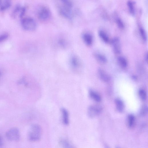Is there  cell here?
Segmentation results:
<instances>
[{"mask_svg":"<svg viewBox=\"0 0 148 148\" xmlns=\"http://www.w3.org/2000/svg\"><path fill=\"white\" fill-rule=\"evenodd\" d=\"M42 135V129L40 126L37 124L32 125L28 133V138L32 141H37L41 138Z\"/></svg>","mask_w":148,"mask_h":148,"instance_id":"6da1fadb","label":"cell"},{"mask_svg":"<svg viewBox=\"0 0 148 148\" xmlns=\"http://www.w3.org/2000/svg\"><path fill=\"white\" fill-rule=\"evenodd\" d=\"M21 25L23 28L27 31H34L37 27L36 22L31 18L27 17L23 19L21 21Z\"/></svg>","mask_w":148,"mask_h":148,"instance_id":"7a4b0ae2","label":"cell"},{"mask_svg":"<svg viewBox=\"0 0 148 148\" xmlns=\"http://www.w3.org/2000/svg\"><path fill=\"white\" fill-rule=\"evenodd\" d=\"M7 139L10 141H17L20 139V133L19 129L13 128L8 131L6 133Z\"/></svg>","mask_w":148,"mask_h":148,"instance_id":"3957f363","label":"cell"},{"mask_svg":"<svg viewBox=\"0 0 148 148\" xmlns=\"http://www.w3.org/2000/svg\"><path fill=\"white\" fill-rule=\"evenodd\" d=\"M102 107L99 105L90 106L87 110L88 116L90 118H94L100 114L102 112Z\"/></svg>","mask_w":148,"mask_h":148,"instance_id":"277c9868","label":"cell"},{"mask_svg":"<svg viewBox=\"0 0 148 148\" xmlns=\"http://www.w3.org/2000/svg\"><path fill=\"white\" fill-rule=\"evenodd\" d=\"M114 52L117 54H119L121 52V49L120 45V41L118 37L114 38L111 41Z\"/></svg>","mask_w":148,"mask_h":148,"instance_id":"5b68a950","label":"cell"},{"mask_svg":"<svg viewBox=\"0 0 148 148\" xmlns=\"http://www.w3.org/2000/svg\"><path fill=\"white\" fill-rule=\"evenodd\" d=\"M50 16V11L45 8H42L38 12V17L42 21H45L47 20Z\"/></svg>","mask_w":148,"mask_h":148,"instance_id":"8992f818","label":"cell"},{"mask_svg":"<svg viewBox=\"0 0 148 148\" xmlns=\"http://www.w3.org/2000/svg\"><path fill=\"white\" fill-rule=\"evenodd\" d=\"M98 75L100 79L104 82H107L111 79V77L104 70L99 69L97 70Z\"/></svg>","mask_w":148,"mask_h":148,"instance_id":"52a82bcc","label":"cell"},{"mask_svg":"<svg viewBox=\"0 0 148 148\" xmlns=\"http://www.w3.org/2000/svg\"><path fill=\"white\" fill-rule=\"evenodd\" d=\"M25 11V8L24 7L18 6L15 8L13 11V17H16L18 16L19 17L21 18L24 14Z\"/></svg>","mask_w":148,"mask_h":148,"instance_id":"ba28073f","label":"cell"},{"mask_svg":"<svg viewBox=\"0 0 148 148\" xmlns=\"http://www.w3.org/2000/svg\"><path fill=\"white\" fill-rule=\"evenodd\" d=\"M115 103L117 111L121 113L124 111L125 109V105L124 102L119 98L115 99Z\"/></svg>","mask_w":148,"mask_h":148,"instance_id":"9c48e42d","label":"cell"},{"mask_svg":"<svg viewBox=\"0 0 148 148\" xmlns=\"http://www.w3.org/2000/svg\"><path fill=\"white\" fill-rule=\"evenodd\" d=\"M62 114L63 122L65 125H68L69 123V114L65 109L63 108L61 109Z\"/></svg>","mask_w":148,"mask_h":148,"instance_id":"30bf717a","label":"cell"},{"mask_svg":"<svg viewBox=\"0 0 148 148\" xmlns=\"http://www.w3.org/2000/svg\"><path fill=\"white\" fill-rule=\"evenodd\" d=\"M11 0H0V10L5 11L11 6Z\"/></svg>","mask_w":148,"mask_h":148,"instance_id":"8fae6325","label":"cell"},{"mask_svg":"<svg viewBox=\"0 0 148 148\" xmlns=\"http://www.w3.org/2000/svg\"><path fill=\"white\" fill-rule=\"evenodd\" d=\"M89 95L90 97L94 101L97 102H100L101 101L100 95L92 89L89 91Z\"/></svg>","mask_w":148,"mask_h":148,"instance_id":"7c38bea8","label":"cell"},{"mask_svg":"<svg viewBox=\"0 0 148 148\" xmlns=\"http://www.w3.org/2000/svg\"><path fill=\"white\" fill-rule=\"evenodd\" d=\"M83 40L85 43L88 46L91 45L93 42V38L90 34L85 33L82 36Z\"/></svg>","mask_w":148,"mask_h":148,"instance_id":"4fadbf2b","label":"cell"},{"mask_svg":"<svg viewBox=\"0 0 148 148\" xmlns=\"http://www.w3.org/2000/svg\"><path fill=\"white\" fill-rule=\"evenodd\" d=\"M70 64L72 68L76 70L80 66V61L77 57L73 56L71 59Z\"/></svg>","mask_w":148,"mask_h":148,"instance_id":"5bb4252c","label":"cell"},{"mask_svg":"<svg viewBox=\"0 0 148 148\" xmlns=\"http://www.w3.org/2000/svg\"><path fill=\"white\" fill-rule=\"evenodd\" d=\"M135 116L132 114H129L128 116L127 123L129 128H132L135 125Z\"/></svg>","mask_w":148,"mask_h":148,"instance_id":"9a60e30c","label":"cell"},{"mask_svg":"<svg viewBox=\"0 0 148 148\" xmlns=\"http://www.w3.org/2000/svg\"><path fill=\"white\" fill-rule=\"evenodd\" d=\"M118 63L119 65L123 68H126L128 65L127 60L124 57L120 56L117 59Z\"/></svg>","mask_w":148,"mask_h":148,"instance_id":"2e32d148","label":"cell"},{"mask_svg":"<svg viewBox=\"0 0 148 148\" xmlns=\"http://www.w3.org/2000/svg\"><path fill=\"white\" fill-rule=\"evenodd\" d=\"M98 35L105 43H108L109 42V38L106 33L104 31L102 30L98 32Z\"/></svg>","mask_w":148,"mask_h":148,"instance_id":"e0dca14e","label":"cell"},{"mask_svg":"<svg viewBox=\"0 0 148 148\" xmlns=\"http://www.w3.org/2000/svg\"><path fill=\"white\" fill-rule=\"evenodd\" d=\"M96 59L98 61L103 63H106L107 61V58L104 55L99 53L95 54Z\"/></svg>","mask_w":148,"mask_h":148,"instance_id":"ac0fdd59","label":"cell"},{"mask_svg":"<svg viewBox=\"0 0 148 148\" xmlns=\"http://www.w3.org/2000/svg\"><path fill=\"white\" fill-rule=\"evenodd\" d=\"M127 5L130 14L132 15H135V11L133 2L131 1H129L127 2Z\"/></svg>","mask_w":148,"mask_h":148,"instance_id":"d6986e66","label":"cell"},{"mask_svg":"<svg viewBox=\"0 0 148 148\" xmlns=\"http://www.w3.org/2000/svg\"><path fill=\"white\" fill-rule=\"evenodd\" d=\"M60 144L65 148H71L73 147L71 144L68 140L65 139H62L60 141Z\"/></svg>","mask_w":148,"mask_h":148,"instance_id":"ffe728a7","label":"cell"},{"mask_svg":"<svg viewBox=\"0 0 148 148\" xmlns=\"http://www.w3.org/2000/svg\"><path fill=\"white\" fill-rule=\"evenodd\" d=\"M147 113V107L146 105H144L141 108L139 112V115L141 117H143L145 116Z\"/></svg>","mask_w":148,"mask_h":148,"instance_id":"44dd1931","label":"cell"},{"mask_svg":"<svg viewBox=\"0 0 148 148\" xmlns=\"http://www.w3.org/2000/svg\"><path fill=\"white\" fill-rule=\"evenodd\" d=\"M116 23L118 28L121 29L125 28V25L122 20L119 17H116L115 19Z\"/></svg>","mask_w":148,"mask_h":148,"instance_id":"7402d4cb","label":"cell"},{"mask_svg":"<svg viewBox=\"0 0 148 148\" xmlns=\"http://www.w3.org/2000/svg\"><path fill=\"white\" fill-rule=\"evenodd\" d=\"M139 95L141 99L145 101L146 100L147 94L145 91L143 89H140L138 92Z\"/></svg>","mask_w":148,"mask_h":148,"instance_id":"603a6c76","label":"cell"},{"mask_svg":"<svg viewBox=\"0 0 148 148\" xmlns=\"http://www.w3.org/2000/svg\"><path fill=\"white\" fill-rule=\"evenodd\" d=\"M139 31L140 35L143 40L145 41L147 40V38L146 33L144 29L140 27L139 29Z\"/></svg>","mask_w":148,"mask_h":148,"instance_id":"cb8c5ba5","label":"cell"},{"mask_svg":"<svg viewBox=\"0 0 148 148\" xmlns=\"http://www.w3.org/2000/svg\"><path fill=\"white\" fill-rule=\"evenodd\" d=\"M61 12L63 16L66 18H71V15L68 9L66 8L61 9Z\"/></svg>","mask_w":148,"mask_h":148,"instance_id":"d4e9b609","label":"cell"},{"mask_svg":"<svg viewBox=\"0 0 148 148\" xmlns=\"http://www.w3.org/2000/svg\"><path fill=\"white\" fill-rule=\"evenodd\" d=\"M61 1L67 8H69L72 7V4L70 0H61Z\"/></svg>","mask_w":148,"mask_h":148,"instance_id":"484cf974","label":"cell"},{"mask_svg":"<svg viewBox=\"0 0 148 148\" xmlns=\"http://www.w3.org/2000/svg\"><path fill=\"white\" fill-rule=\"evenodd\" d=\"M9 35L5 33L0 35V43H1L7 40L9 37Z\"/></svg>","mask_w":148,"mask_h":148,"instance_id":"4316f807","label":"cell"},{"mask_svg":"<svg viewBox=\"0 0 148 148\" xmlns=\"http://www.w3.org/2000/svg\"><path fill=\"white\" fill-rule=\"evenodd\" d=\"M3 145V141L2 137L0 135V147L2 146Z\"/></svg>","mask_w":148,"mask_h":148,"instance_id":"83f0119b","label":"cell"},{"mask_svg":"<svg viewBox=\"0 0 148 148\" xmlns=\"http://www.w3.org/2000/svg\"><path fill=\"white\" fill-rule=\"evenodd\" d=\"M148 53H147L145 55V61L147 63L148 61Z\"/></svg>","mask_w":148,"mask_h":148,"instance_id":"f1b7e54d","label":"cell"},{"mask_svg":"<svg viewBox=\"0 0 148 148\" xmlns=\"http://www.w3.org/2000/svg\"><path fill=\"white\" fill-rule=\"evenodd\" d=\"M3 71L1 70L0 69V78L3 77Z\"/></svg>","mask_w":148,"mask_h":148,"instance_id":"f546056e","label":"cell"}]
</instances>
